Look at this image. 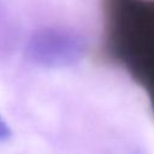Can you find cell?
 <instances>
[{"mask_svg": "<svg viewBox=\"0 0 154 154\" xmlns=\"http://www.w3.org/2000/svg\"><path fill=\"white\" fill-rule=\"evenodd\" d=\"M89 48L88 38L79 31L66 26H42L28 38L25 58L43 69H66L77 65Z\"/></svg>", "mask_w": 154, "mask_h": 154, "instance_id": "obj_1", "label": "cell"}, {"mask_svg": "<svg viewBox=\"0 0 154 154\" xmlns=\"http://www.w3.org/2000/svg\"><path fill=\"white\" fill-rule=\"evenodd\" d=\"M12 137V129L8 125L7 120L0 113V144L10 141Z\"/></svg>", "mask_w": 154, "mask_h": 154, "instance_id": "obj_2", "label": "cell"}, {"mask_svg": "<svg viewBox=\"0 0 154 154\" xmlns=\"http://www.w3.org/2000/svg\"><path fill=\"white\" fill-rule=\"evenodd\" d=\"M132 154H144V153H142V152H140V150H136V152H134Z\"/></svg>", "mask_w": 154, "mask_h": 154, "instance_id": "obj_3", "label": "cell"}]
</instances>
